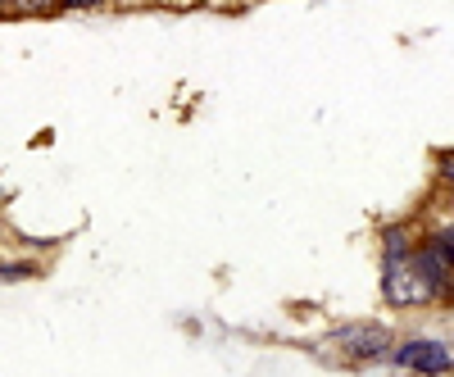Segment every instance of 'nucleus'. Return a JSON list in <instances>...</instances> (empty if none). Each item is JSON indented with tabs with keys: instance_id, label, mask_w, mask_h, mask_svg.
<instances>
[{
	"instance_id": "obj_1",
	"label": "nucleus",
	"mask_w": 454,
	"mask_h": 377,
	"mask_svg": "<svg viewBox=\"0 0 454 377\" xmlns=\"http://www.w3.org/2000/svg\"><path fill=\"white\" fill-rule=\"evenodd\" d=\"M323 346L336 350V359H346L350 368H364V364H382L395 355V332L372 323V318H355V323H340L323 336Z\"/></svg>"
},
{
	"instance_id": "obj_2",
	"label": "nucleus",
	"mask_w": 454,
	"mask_h": 377,
	"mask_svg": "<svg viewBox=\"0 0 454 377\" xmlns=\"http://www.w3.org/2000/svg\"><path fill=\"white\" fill-rule=\"evenodd\" d=\"M377 287H382V305L387 310H427L436 305V291L432 282L419 273V263L413 259H400V263H382V278H377Z\"/></svg>"
},
{
	"instance_id": "obj_3",
	"label": "nucleus",
	"mask_w": 454,
	"mask_h": 377,
	"mask_svg": "<svg viewBox=\"0 0 454 377\" xmlns=\"http://www.w3.org/2000/svg\"><path fill=\"white\" fill-rule=\"evenodd\" d=\"M391 364L404 373H419V377H445V373H454V350L445 342H432V336H404Z\"/></svg>"
},
{
	"instance_id": "obj_4",
	"label": "nucleus",
	"mask_w": 454,
	"mask_h": 377,
	"mask_svg": "<svg viewBox=\"0 0 454 377\" xmlns=\"http://www.w3.org/2000/svg\"><path fill=\"white\" fill-rule=\"evenodd\" d=\"M419 246H423V218H391L377 228V255H382V263L413 259Z\"/></svg>"
},
{
	"instance_id": "obj_5",
	"label": "nucleus",
	"mask_w": 454,
	"mask_h": 377,
	"mask_svg": "<svg viewBox=\"0 0 454 377\" xmlns=\"http://www.w3.org/2000/svg\"><path fill=\"white\" fill-rule=\"evenodd\" d=\"M5 19H46L59 10V0H0Z\"/></svg>"
},
{
	"instance_id": "obj_6",
	"label": "nucleus",
	"mask_w": 454,
	"mask_h": 377,
	"mask_svg": "<svg viewBox=\"0 0 454 377\" xmlns=\"http://www.w3.org/2000/svg\"><path fill=\"white\" fill-rule=\"evenodd\" d=\"M432 173H436V192H454V150H432Z\"/></svg>"
},
{
	"instance_id": "obj_7",
	"label": "nucleus",
	"mask_w": 454,
	"mask_h": 377,
	"mask_svg": "<svg viewBox=\"0 0 454 377\" xmlns=\"http://www.w3.org/2000/svg\"><path fill=\"white\" fill-rule=\"evenodd\" d=\"M114 0H59V10H73V14H96V10H109Z\"/></svg>"
},
{
	"instance_id": "obj_8",
	"label": "nucleus",
	"mask_w": 454,
	"mask_h": 377,
	"mask_svg": "<svg viewBox=\"0 0 454 377\" xmlns=\"http://www.w3.org/2000/svg\"><path fill=\"white\" fill-rule=\"evenodd\" d=\"M19 278H32V269H27V263H5V282H19Z\"/></svg>"
},
{
	"instance_id": "obj_9",
	"label": "nucleus",
	"mask_w": 454,
	"mask_h": 377,
	"mask_svg": "<svg viewBox=\"0 0 454 377\" xmlns=\"http://www.w3.org/2000/svg\"><path fill=\"white\" fill-rule=\"evenodd\" d=\"M155 5H168V10H192V5H205V0H155Z\"/></svg>"
},
{
	"instance_id": "obj_10",
	"label": "nucleus",
	"mask_w": 454,
	"mask_h": 377,
	"mask_svg": "<svg viewBox=\"0 0 454 377\" xmlns=\"http://www.w3.org/2000/svg\"><path fill=\"white\" fill-rule=\"evenodd\" d=\"M114 5H155V0H114Z\"/></svg>"
},
{
	"instance_id": "obj_11",
	"label": "nucleus",
	"mask_w": 454,
	"mask_h": 377,
	"mask_svg": "<svg viewBox=\"0 0 454 377\" xmlns=\"http://www.w3.org/2000/svg\"><path fill=\"white\" fill-rule=\"evenodd\" d=\"M205 5H246V0H205Z\"/></svg>"
}]
</instances>
